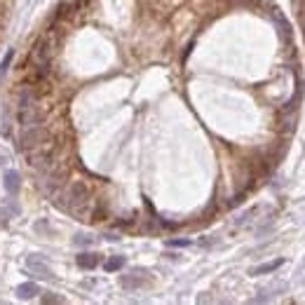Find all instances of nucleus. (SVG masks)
Returning <instances> with one entry per match:
<instances>
[{
    "label": "nucleus",
    "mask_w": 305,
    "mask_h": 305,
    "mask_svg": "<svg viewBox=\"0 0 305 305\" xmlns=\"http://www.w3.org/2000/svg\"><path fill=\"white\" fill-rule=\"evenodd\" d=\"M75 244H78V247H87V244H92V242H94V237H89V235H75Z\"/></svg>",
    "instance_id": "11"
},
{
    "label": "nucleus",
    "mask_w": 305,
    "mask_h": 305,
    "mask_svg": "<svg viewBox=\"0 0 305 305\" xmlns=\"http://www.w3.org/2000/svg\"><path fill=\"white\" fill-rule=\"evenodd\" d=\"M12 59H15V50H8V54L3 57V61H0V82H3V78H5V73H8L10 64H12Z\"/></svg>",
    "instance_id": "8"
},
{
    "label": "nucleus",
    "mask_w": 305,
    "mask_h": 305,
    "mask_svg": "<svg viewBox=\"0 0 305 305\" xmlns=\"http://www.w3.org/2000/svg\"><path fill=\"white\" fill-rule=\"evenodd\" d=\"M282 265V261H272V263H265V265H261V268H256L254 272L256 275H265V272H272V270H277Z\"/></svg>",
    "instance_id": "10"
},
{
    "label": "nucleus",
    "mask_w": 305,
    "mask_h": 305,
    "mask_svg": "<svg viewBox=\"0 0 305 305\" xmlns=\"http://www.w3.org/2000/svg\"><path fill=\"white\" fill-rule=\"evenodd\" d=\"M26 268L33 272V277H40V279H52V277H54L52 275V270L45 265V261L38 254H33V256L26 258Z\"/></svg>",
    "instance_id": "3"
},
{
    "label": "nucleus",
    "mask_w": 305,
    "mask_h": 305,
    "mask_svg": "<svg viewBox=\"0 0 305 305\" xmlns=\"http://www.w3.org/2000/svg\"><path fill=\"white\" fill-rule=\"evenodd\" d=\"M145 275H148L145 270H134L131 275H124L122 279H120V282H122L124 289H138V286H141V284H143L145 279H148Z\"/></svg>",
    "instance_id": "4"
},
{
    "label": "nucleus",
    "mask_w": 305,
    "mask_h": 305,
    "mask_svg": "<svg viewBox=\"0 0 305 305\" xmlns=\"http://www.w3.org/2000/svg\"><path fill=\"white\" fill-rule=\"evenodd\" d=\"M57 207L75 214V216H85L89 209V188L85 181H73L66 193L57 197Z\"/></svg>",
    "instance_id": "1"
},
{
    "label": "nucleus",
    "mask_w": 305,
    "mask_h": 305,
    "mask_svg": "<svg viewBox=\"0 0 305 305\" xmlns=\"http://www.w3.org/2000/svg\"><path fill=\"white\" fill-rule=\"evenodd\" d=\"M122 265H124V256H113V258L106 261V270H108V272H115V270H120Z\"/></svg>",
    "instance_id": "9"
},
{
    "label": "nucleus",
    "mask_w": 305,
    "mask_h": 305,
    "mask_svg": "<svg viewBox=\"0 0 305 305\" xmlns=\"http://www.w3.org/2000/svg\"><path fill=\"white\" fill-rule=\"evenodd\" d=\"M78 265L85 268V270L96 268V265H99V256H96V254H80V256H78Z\"/></svg>",
    "instance_id": "7"
},
{
    "label": "nucleus",
    "mask_w": 305,
    "mask_h": 305,
    "mask_svg": "<svg viewBox=\"0 0 305 305\" xmlns=\"http://www.w3.org/2000/svg\"><path fill=\"white\" fill-rule=\"evenodd\" d=\"M38 296V286L33 282H26V284H19L17 286V298L19 300H31V298Z\"/></svg>",
    "instance_id": "6"
},
{
    "label": "nucleus",
    "mask_w": 305,
    "mask_h": 305,
    "mask_svg": "<svg viewBox=\"0 0 305 305\" xmlns=\"http://www.w3.org/2000/svg\"><path fill=\"white\" fill-rule=\"evenodd\" d=\"M43 303H64V298L54 296V293H45V296H43Z\"/></svg>",
    "instance_id": "12"
},
{
    "label": "nucleus",
    "mask_w": 305,
    "mask_h": 305,
    "mask_svg": "<svg viewBox=\"0 0 305 305\" xmlns=\"http://www.w3.org/2000/svg\"><path fill=\"white\" fill-rule=\"evenodd\" d=\"M47 129L45 127H40V124H33V127H24V134H22V148L26 152L33 150V148H38V145H43L45 141H47Z\"/></svg>",
    "instance_id": "2"
},
{
    "label": "nucleus",
    "mask_w": 305,
    "mask_h": 305,
    "mask_svg": "<svg viewBox=\"0 0 305 305\" xmlns=\"http://www.w3.org/2000/svg\"><path fill=\"white\" fill-rule=\"evenodd\" d=\"M19 188H22V176H19V172L10 169L8 174H5V190H8L10 195H15Z\"/></svg>",
    "instance_id": "5"
}]
</instances>
